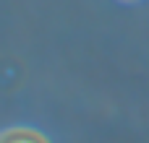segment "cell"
<instances>
[{
  "label": "cell",
  "mask_w": 149,
  "mask_h": 143,
  "mask_svg": "<svg viewBox=\"0 0 149 143\" xmlns=\"http://www.w3.org/2000/svg\"><path fill=\"white\" fill-rule=\"evenodd\" d=\"M0 143H50V141L31 128H8L0 133Z\"/></svg>",
  "instance_id": "obj_1"
}]
</instances>
